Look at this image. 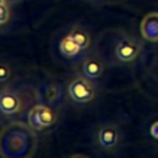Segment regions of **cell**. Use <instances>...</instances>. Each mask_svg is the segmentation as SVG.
Segmentation results:
<instances>
[{
  "instance_id": "6da1fadb",
  "label": "cell",
  "mask_w": 158,
  "mask_h": 158,
  "mask_svg": "<svg viewBox=\"0 0 158 158\" xmlns=\"http://www.w3.org/2000/svg\"><path fill=\"white\" fill-rule=\"evenodd\" d=\"M32 127L11 122L0 132V156L2 158H31L37 147Z\"/></svg>"
},
{
  "instance_id": "7a4b0ae2",
  "label": "cell",
  "mask_w": 158,
  "mask_h": 158,
  "mask_svg": "<svg viewBox=\"0 0 158 158\" xmlns=\"http://www.w3.org/2000/svg\"><path fill=\"white\" fill-rule=\"evenodd\" d=\"M68 93L74 102L85 104L95 98L96 89L95 85L91 83V79L84 75V77H77L70 81L68 86Z\"/></svg>"
},
{
  "instance_id": "3957f363",
  "label": "cell",
  "mask_w": 158,
  "mask_h": 158,
  "mask_svg": "<svg viewBox=\"0 0 158 158\" xmlns=\"http://www.w3.org/2000/svg\"><path fill=\"white\" fill-rule=\"evenodd\" d=\"M28 125L36 130V131H42L52 125L56 123V121L58 120L56 111L46 104H40L33 106L30 111H28Z\"/></svg>"
},
{
  "instance_id": "277c9868",
  "label": "cell",
  "mask_w": 158,
  "mask_h": 158,
  "mask_svg": "<svg viewBox=\"0 0 158 158\" xmlns=\"http://www.w3.org/2000/svg\"><path fill=\"white\" fill-rule=\"evenodd\" d=\"M23 98L22 95L11 88H5L0 90V114L6 117L16 116L23 110Z\"/></svg>"
},
{
  "instance_id": "5b68a950",
  "label": "cell",
  "mask_w": 158,
  "mask_h": 158,
  "mask_svg": "<svg viewBox=\"0 0 158 158\" xmlns=\"http://www.w3.org/2000/svg\"><path fill=\"white\" fill-rule=\"evenodd\" d=\"M142 44L137 38H123L118 42L115 49V54L118 60L121 62H131L141 52Z\"/></svg>"
},
{
  "instance_id": "8992f818",
  "label": "cell",
  "mask_w": 158,
  "mask_h": 158,
  "mask_svg": "<svg viewBox=\"0 0 158 158\" xmlns=\"http://www.w3.org/2000/svg\"><path fill=\"white\" fill-rule=\"evenodd\" d=\"M118 127L114 123H105L99 128L98 141L104 149H112L118 142Z\"/></svg>"
},
{
  "instance_id": "52a82bcc",
  "label": "cell",
  "mask_w": 158,
  "mask_h": 158,
  "mask_svg": "<svg viewBox=\"0 0 158 158\" xmlns=\"http://www.w3.org/2000/svg\"><path fill=\"white\" fill-rule=\"evenodd\" d=\"M142 37L149 42L158 41V12L147 14L141 22Z\"/></svg>"
},
{
  "instance_id": "ba28073f",
  "label": "cell",
  "mask_w": 158,
  "mask_h": 158,
  "mask_svg": "<svg viewBox=\"0 0 158 158\" xmlns=\"http://www.w3.org/2000/svg\"><path fill=\"white\" fill-rule=\"evenodd\" d=\"M104 72V64L98 58H89L83 63V73L86 78L94 80L98 79Z\"/></svg>"
},
{
  "instance_id": "9c48e42d",
  "label": "cell",
  "mask_w": 158,
  "mask_h": 158,
  "mask_svg": "<svg viewBox=\"0 0 158 158\" xmlns=\"http://www.w3.org/2000/svg\"><path fill=\"white\" fill-rule=\"evenodd\" d=\"M59 51H60V53H62L64 57L72 58V57H75V56L81 51V48H80L69 36H67V37H64V38L62 40V42H60V44H59Z\"/></svg>"
},
{
  "instance_id": "30bf717a",
  "label": "cell",
  "mask_w": 158,
  "mask_h": 158,
  "mask_svg": "<svg viewBox=\"0 0 158 158\" xmlns=\"http://www.w3.org/2000/svg\"><path fill=\"white\" fill-rule=\"evenodd\" d=\"M81 49H85L89 47L90 44V37L88 35L86 31L81 30V28H74L69 35H68Z\"/></svg>"
},
{
  "instance_id": "8fae6325",
  "label": "cell",
  "mask_w": 158,
  "mask_h": 158,
  "mask_svg": "<svg viewBox=\"0 0 158 158\" xmlns=\"http://www.w3.org/2000/svg\"><path fill=\"white\" fill-rule=\"evenodd\" d=\"M42 91H43L42 93V98L48 104H54L56 101H58V99L60 96L59 85H56V84H48V85H46Z\"/></svg>"
},
{
  "instance_id": "7c38bea8",
  "label": "cell",
  "mask_w": 158,
  "mask_h": 158,
  "mask_svg": "<svg viewBox=\"0 0 158 158\" xmlns=\"http://www.w3.org/2000/svg\"><path fill=\"white\" fill-rule=\"evenodd\" d=\"M10 68L9 65L4 64V63H0V83H4L6 80H9L10 78Z\"/></svg>"
},
{
  "instance_id": "4fadbf2b",
  "label": "cell",
  "mask_w": 158,
  "mask_h": 158,
  "mask_svg": "<svg viewBox=\"0 0 158 158\" xmlns=\"http://www.w3.org/2000/svg\"><path fill=\"white\" fill-rule=\"evenodd\" d=\"M9 20V9L5 4H0V26Z\"/></svg>"
},
{
  "instance_id": "5bb4252c",
  "label": "cell",
  "mask_w": 158,
  "mask_h": 158,
  "mask_svg": "<svg viewBox=\"0 0 158 158\" xmlns=\"http://www.w3.org/2000/svg\"><path fill=\"white\" fill-rule=\"evenodd\" d=\"M149 133H151V136H152L154 139H158V120L154 121V122L151 125Z\"/></svg>"
},
{
  "instance_id": "9a60e30c",
  "label": "cell",
  "mask_w": 158,
  "mask_h": 158,
  "mask_svg": "<svg viewBox=\"0 0 158 158\" xmlns=\"http://www.w3.org/2000/svg\"><path fill=\"white\" fill-rule=\"evenodd\" d=\"M69 158H89V157L85 156V154H73V156H70Z\"/></svg>"
},
{
  "instance_id": "2e32d148",
  "label": "cell",
  "mask_w": 158,
  "mask_h": 158,
  "mask_svg": "<svg viewBox=\"0 0 158 158\" xmlns=\"http://www.w3.org/2000/svg\"><path fill=\"white\" fill-rule=\"evenodd\" d=\"M4 1H5V0H0V4H4Z\"/></svg>"
}]
</instances>
